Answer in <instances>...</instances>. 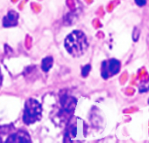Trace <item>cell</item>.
<instances>
[{"label": "cell", "mask_w": 149, "mask_h": 143, "mask_svg": "<svg viewBox=\"0 0 149 143\" xmlns=\"http://www.w3.org/2000/svg\"><path fill=\"white\" fill-rule=\"evenodd\" d=\"M135 3L139 6H144L146 4V0H135Z\"/></svg>", "instance_id": "9c48e42d"}, {"label": "cell", "mask_w": 149, "mask_h": 143, "mask_svg": "<svg viewBox=\"0 0 149 143\" xmlns=\"http://www.w3.org/2000/svg\"><path fill=\"white\" fill-rule=\"evenodd\" d=\"M64 46L72 56L80 57L88 48L87 38L82 31L76 30L67 36L64 41Z\"/></svg>", "instance_id": "6da1fadb"}, {"label": "cell", "mask_w": 149, "mask_h": 143, "mask_svg": "<svg viewBox=\"0 0 149 143\" xmlns=\"http://www.w3.org/2000/svg\"><path fill=\"white\" fill-rule=\"evenodd\" d=\"M42 115V107L39 101L34 99H28L25 104L23 120L26 125L39 121Z\"/></svg>", "instance_id": "7a4b0ae2"}, {"label": "cell", "mask_w": 149, "mask_h": 143, "mask_svg": "<svg viewBox=\"0 0 149 143\" xmlns=\"http://www.w3.org/2000/svg\"><path fill=\"white\" fill-rule=\"evenodd\" d=\"M120 70V62L115 58H111L109 61H104L102 64V77L108 79L111 76L118 74Z\"/></svg>", "instance_id": "3957f363"}, {"label": "cell", "mask_w": 149, "mask_h": 143, "mask_svg": "<svg viewBox=\"0 0 149 143\" xmlns=\"http://www.w3.org/2000/svg\"><path fill=\"white\" fill-rule=\"evenodd\" d=\"M19 14L14 11H10L3 19V25L5 27H13L18 25Z\"/></svg>", "instance_id": "5b68a950"}, {"label": "cell", "mask_w": 149, "mask_h": 143, "mask_svg": "<svg viewBox=\"0 0 149 143\" xmlns=\"http://www.w3.org/2000/svg\"><path fill=\"white\" fill-rule=\"evenodd\" d=\"M91 65H86L83 68V70H82V75H83V77H87L88 76L90 71H91Z\"/></svg>", "instance_id": "ba28073f"}, {"label": "cell", "mask_w": 149, "mask_h": 143, "mask_svg": "<svg viewBox=\"0 0 149 143\" xmlns=\"http://www.w3.org/2000/svg\"><path fill=\"white\" fill-rule=\"evenodd\" d=\"M2 82H3V76H2V73H1V69H0V88H1Z\"/></svg>", "instance_id": "30bf717a"}, {"label": "cell", "mask_w": 149, "mask_h": 143, "mask_svg": "<svg viewBox=\"0 0 149 143\" xmlns=\"http://www.w3.org/2000/svg\"><path fill=\"white\" fill-rule=\"evenodd\" d=\"M53 63H54V60H53V58L52 57H47L45 58H43L42 62H41V68L44 72H48L52 66H53Z\"/></svg>", "instance_id": "52a82bcc"}, {"label": "cell", "mask_w": 149, "mask_h": 143, "mask_svg": "<svg viewBox=\"0 0 149 143\" xmlns=\"http://www.w3.org/2000/svg\"><path fill=\"white\" fill-rule=\"evenodd\" d=\"M31 138L29 134L24 131H19L12 135H10L6 142H31Z\"/></svg>", "instance_id": "277c9868"}, {"label": "cell", "mask_w": 149, "mask_h": 143, "mask_svg": "<svg viewBox=\"0 0 149 143\" xmlns=\"http://www.w3.org/2000/svg\"><path fill=\"white\" fill-rule=\"evenodd\" d=\"M61 106L68 113H72L77 107V100L71 96H64L61 99Z\"/></svg>", "instance_id": "8992f818"}]
</instances>
